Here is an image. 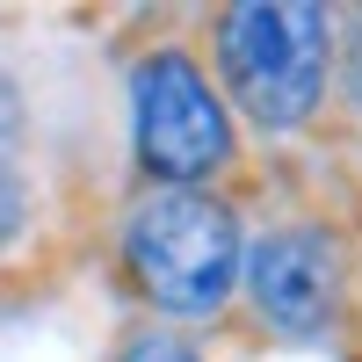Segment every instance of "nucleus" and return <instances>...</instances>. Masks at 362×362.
<instances>
[{"label": "nucleus", "mask_w": 362, "mask_h": 362, "mask_svg": "<svg viewBox=\"0 0 362 362\" xmlns=\"http://www.w3.org/2000/svg\"><path fill=\"white\" fill-rule=\"evenodd\" d=\"M124 254H131V276L145 283L153 305L203 319L225 305V290L239 276V225L225 203H210L196 189H160L131 210Z\"/></svg>", "instance_id": "1"}, {"label": "nucleus", "mask_w": 362, "mask_h": 362, "mask_svg": "<svg viewBox=\"0 0 362 362\" xmlns=\"http://www.w3.org/2000/svg\"><path fill=\"white\" fill-rule=\"evenodd\" d=\"M225 80L261 131H290L319 109L326 87V15L312 0H247L218 29Z\"/></svg>", "instance_id": "2"}, {"label": "nucleus", "mask_w": 362, "mask_h": 362, "mask_svg": "<svg viewBox=\"0 0 362 362\" xmlns=\"http://www.w3.org/2000/svg\"><path fill=\"white\" fill-rule=\"evenodd\" d=\"M131 116H138V153H145V167H153L160 181H174V189L218 174L225 153H232L225 109H218V95H210V80L181 51H160V58L138 66Z\"/></svg>", "instance_id": "3"}, {"label": "nucleus", "mask_w": 362, "mask_h": 362, "mask_svg": "<svg viewBox=\"0 0 362 362\" xmlns=\"http://www.w3.org/2000/svg\"><path fill=\"white\" fill-rule=\"evenodd\" d=\"M247 283H254V305L268 326L319 334L341 297V261L326 247V232H268L247 261Z\"/></svg>", "instance_id": "4"}, {"label": "nucleus", "mask_w": 362, "mask_h": 362, "mask_svg": "<svg viewBox=\"0 0 362 362\" xmlns=\"http://www.w3.org/2000/svg\"><path fill=\"white\" fill-rule=\"evenodd\" d=\"M124 362H196V355L181 348V341H167V334H145V341H138Z\"/></svg>", "instance_id": "5"}, {"label": "nucleus", "mask_w": 362, "mask_h": 362, "mask_svg": "<svg viewBox=\"0 0 362 362\" xmlns=\"http://www.w3.org/2000/svg\"><path fill=\"white\" fill-rule=\"evenodd\" d=\"M15 225H22V189H15V174L0 167V239H8Z\"/></svg>", "instance_id": "6"}, {"label": "nucleus", "mask_w": 362, "mask_h": 362, "mask_svg": "<svg viewBox=\"0 0 362 362\" xmlns=\"http://www.w3.org/2000/svg\"><path fill=\"white\" fill-rule=\"evenodd\" d=\"M15 124H22V109H15V87L0 80V160H8V145H15Z\"/></svg>", "instance_id": "7"}]
</instances>
